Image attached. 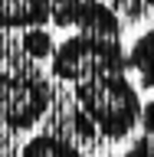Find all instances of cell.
Segmentation results:
<instances>
[{
  "label": "cell",
  "instance_id": "cell-7",
  "mask_svg": "<svg viewBox=\"0 0 154 157\" xmlns=\"http://www.w3.org/2000/svg\"><path fill=\"white\" fill-rule=\"evenodd\" d=\"M128 72H135L138 82L154 92V29L138 33L135 43L128 46Z\"/></svg>",
  "mask_w": 154,
  "mask_h": 157
},
{
  "label": "cell",
  "instance_id": "cell-8",
  "mask_svg": "<svg viewBox=\"0 0 154 157\" xmlns=\"http://www.w3.org/2000/svg\"><path fill=\"white\" fill-rule=\"evenodd\" d=\"M20 52L26 56V62H46L56 52V39L46 26H30L20 33Z\"/></svg>",
  "mask_w": 154,
  "mask_h": 157
},
{
  "label": "cell",
  "instance_id": "cell-11",
  "mask_svg": "<svg viewBox=\"0 0 154 157\" xmlns=\"http://www.w3.org/2000/svg\"><path fill=\"white\" fill-rule=\"evenodd\" d=\"M108 157H138V154H135V151H131V147H128L125 154H108Z\"/></svg>",
  "mask_w": 154,
  "mask_h": 157
},
{
  "label": "cell",
  "instance_id": "cell-9",
  "mask_svg": "<svg viewBox=\"0 0 154 157\" xmlns=\"http://www.w3.org/2000/svg\"><path fill=\"white\" fill-rule=\"evenodd\" d=\"M79 3H82V0H49V20H53V26L72 29L76 13H79Z\"/></svg>",
  "mask_w": 154,
  "mask_h": 157
},
{
  "label": "cell",
  "instance_id": "cell-12",
  "mask_svg": "<svg viewBox=\"0 0 154 157\" xmlns=\"http://www.w3.org/2000/svg\"><path fill=\"white\" fill-rule=\"evenodd\" d=\"M144 7H148V10H154V0H144Z\"/></svg>",
  "mask_w": 154,
  "mask_h": 157
},
{
  "label": "cell",
  "instance_id": "cell-2",
  "mask_svg": "<svg viewBox=\"0 0 154 157\" xmlns=\"http://www.w3.org/2000/svg\"><path fill=\"white\" fill-rule=\"evenodd\" d=\"M53 101H56V92L49 85V75L36 72L33 66L0 69V131L3 134L33 131L56 108Z\"/></svg>",
  "mask_w": 154,
  "mask_h": 157
},
{
  "label": "cell",
  "instance_id": "cell-6",
  "mask_svg": "<svg viewBox=\"0 0 154 157\" xmlns=\"http://www.w3.org/2000/svg\"><path fill=\"white\" fill-rule=\"evenodd\" d=\"M17 157H82V147L56 131H36L23 141Z\"/></svg>",
  "mask_w": 154,
  "mask_h": 157
},
{
  "label": "cell",
  "instance_id": "cell-1",
  "mask_svg": "<svg viewBox=\"0 0 154 157\" xmlns=\"http://www.w3.org/2000/svg\"><path fill=\"white\" fill-rule=\"evenodd\" d=\"M72 105L95 124L98 137L125 141L141 124V95L128 72H105L72 85Z\"/></svg>",
  "mask_w": 154,
  "mask_h": 157
},
{
  "label": "cell",
  "instance_id": "cell-3",
  "mask_svg": "<svg viewBox=\"0 0 154 157\" xmlns=\"http://www.w3.org/2000/svg\"><path fill=\"white\" fill-rule=\"evenodd\" d=\"M105 72H128V49L121 46V39H98L76 33L56 43V52L49 59V78L69 82V85Z\"/></svg>",
  "mask_w": 154,
  "mask_h": 157
},
{
  "label": "cell",
  "instance_id": "cell-4",
  "mask_svg": "<svg viewBox=\"0 0 154 157\" xmlns=\"http://www.w3.org/2000/svg\"><path fill=\"white\" fill-rule=\"evenodd\" d=\"M72 29L85 33V36H98V39H121V17L105 0H82Z\"/></svg>",
  "mask_w": 154,
  "mask_h": 157
},
{
  "label": "cell",
  "instance_id": "cell-5",
  "mask_svg": "<svg viewBox=\"0 0 154 157\" xmlns=\"http://www.w3.org/2000/svg\"><path fill=\"white\" fill-rule=\"evenodd\" d=\"M49 23V0H0V29H30Z\"/></svg>",
  "mask_w": 154,
  "mask_h": 157
},
{
  "label": "cell",
  "instance_id": "cell-10",
  "mask_svg": "<svg viewBox=\"0 0 154 157\" xmlns=\"http://www.w3.org/2000/svg\"><path fill=\"white\" fill-rule=\"evenodd\" d=\"M138 128H141V134L154 137V98L141 105V124H138Z\"/></svg>",
  "mask_w": 154,
  "mask_h": 157
}]
</instances>
